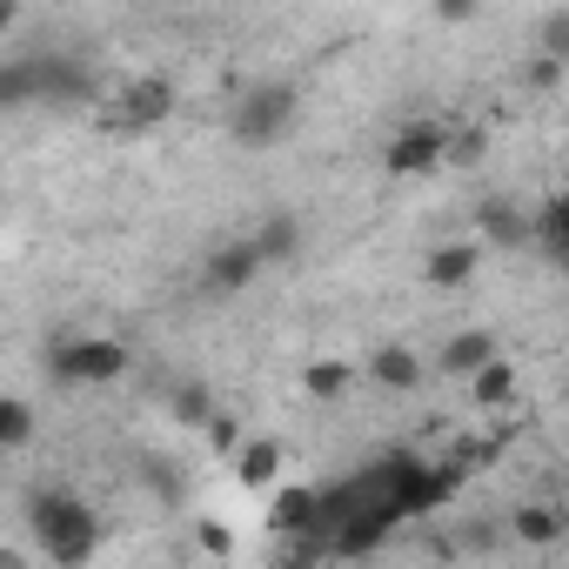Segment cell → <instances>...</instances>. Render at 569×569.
Instances as JSON below:
<instances>
[{
  "label": "cell",
  "instance_id": "cell-1",
  "mask_svg": "<svg viewBox=\"0 0 569 569\" xmlns=\"http://www.w3.org/2000/svg\"><path fill=\"white\" fill-rule=\"evenodd\" d=\"M28 529H34V549L54 569H81L101 549V516L81 496H68V489H34L28 496Z\"/></svg>",
  "mask_w": 569,
  "mask_h": 569
},
{
  "label": "cell",
  "instance_id": "cell-2",
  "mask_svg": "<svg viewBox=\"0 0 569 569\" xmlns=\"http://www.w3.org/2000/svg\"><path fill=\"white\" fill-rule=\"evenodd\" d=\"M296 114H302V88L296 81H248L234 94V108H228V141L248 148V154H268V148L289 141Z\"/></svg>",
  "mask_w": 569,
  "mask_h": 569
},
{
  "label": "cell",
  "instance_id": "cell-3",
  "mask_svg": "<svg viewBox=\"0 0 569 569\" xmlns=\"http://www.w3.org/2000/svg\"><path fill=\"white\" fill-rule=\"evenodd\" d=\"M128 369H134V356L114 336H74V342L48 349V376L54 382H121Z\"/></svg>",
  "mask_w": 569,
  "mask_h": 569
},
{
  "label": "cell",
  "instance_id": "cell-4",
  "mask_svg": "<svg viewBox=\"0 0 569 569\" xmlns=\"http://www.w3.org/2000/svg\"><path fill=\"white\" fill-rule=\"evenodd\" d=\"M436 168H449V128L442 121H409L382 148V174L389 181H416V174H436Z\"/></svg>",
  "mask_w": 569,
  "mask_h": 569
},
{
  "label": "cell",
  "instance_id": "cell-5",
  "mask_svg": "<svg viewBox=\"0 0 569 569\" xmlns=\"http://www.w3.org/2000/svg\"><path fill=\"white\" fill-rule=\"evenodd\" d=\"M174 81L168 74H134V81H121L114 88V108H108V128H121V134H141V128H161L168 114H174Z\"/></svg>",
  "mask_w": 569,
  "mask_h": 569
},
{
  "label": "cell",
  "instance_id": "cell-6",
  "mask_svg": "<svg viewBox=\"0 0 569 569\" xmlns=\"http://www.w3.org/2000/svg\"><path fill=\"white\" fill-rule=\"evenodd\" d=\"M34 101H48V108H94L101 81L74 54H34Z\"/></svg>",
  "mask_w": 569,
  "mask_h": 569
},
{
  "label": "cell",
  "instance_id": "cell-7",
  "mask_svg": "<svg viewBox=\"0 0 569 569\" xmlns=\"http://www.w3.org/2000/svg\"><path fill=\"white\" fill-rule=\"evenodd\" d=\"M261 268H268V261H261L254 234H241V241H214V248H208V261H201V296L228 302V296H241V289H248Z\"/></svg>",
  "mask_w": 569,
  "mask_h": 569
},
{
  "label": "cell",
  "instance_id": "cell-8",
  "mask_svg": "<svg viewBox=\"0 0 569 569\" xmlns=\"http://www.w3.org/2000/svg\"><path fill=\"white\" fill-rule=\"evenodd\" d=\"M476 241L496 248V254H516V248H536V214L509 194H482L476 201Z\"/></svg>",
  "mask_w": 569,
  "mask_h": 569
},
{
  "label": "cell",
  "instance_id": "cell-9",
  "mask_svg": "<svg viewBox=\"0 0 569 569\" xmlns=\"http://www.w3.org/2000/svg\"><path fill=\"white\" fill-rule=\"evenodd\" d=\"M482 241H436L429 254H422V281L429 289H469L476 281V268H482Z\"/></svg>",
  "mask_w": 569,
  "mask_h": 569
},
{
  "label": "cell",
  "instance_id": "cell-10",
  "mask_svg": "<svg viewBox=\"0 0 569 569\" xmlns=\"http://www.w3.org/2000/svg\"><path fill=\"white\" fill-rule=\"evenodd\" d=\"M422 376H429V362H422L409 342H376V349H369V382H376V389L409 396V389H422Z\"/></svg>",
  "mask_w": 569,
  "mask_h": 569
},
{
  "label": "cell",
  "instance_id": "cell-11",
  "mask_svg": "<svg viewBox=\"0 0 569 569\" xmlns=\"http://www.w3.org/2000/svg\"><path fill=\"white\" fill-rule=\"evenodd\" d=\"M302 241H309V228H302V214H296V208H268V214L254 221V248H261V261H268V268L296 261V254H302Z\"/></svg>",
  "mask_w": 569,
  "mask_h": 569
},
{
  "label": "cell",
  "instance_id": "cell-12",
  "mask_svg": "<svg viewBox=\"0 0 569 569\" xmlns=\"http://www.w3.org/2000/svg\"><path fill=\"white\" fill-rule=\"evenodd\" d=\"M234 482H241L248 496H268V489L281 482V442H274V436H248V442L234 449Z\"/></svg>",
  "mask_w": 569,
  "mask_h": 569
},
{
  "label": "cell",
  "instance_id": "cell-13",
  "mask_svg": "<svg viewBox=\"0 0 569 569\" xmlns=\"http://www.w3.org/2000/svg\"><path fill=\"white\" fill-rule=\"evenodd\" d=\"M536 254H542L556 274H569V188L536 208Z\"/></svg>",
  "mask_w": 569,
  "mask_h": 569
},
{
  "label": "cell",
  "instance_id": "cell-14",
  "mask_svg": "<svg viewBox=\"0 0 569 569\" xmlns=\"http://www.w3.org/2000/svg\"><path fill=\"white\" fill-rule=\"evenodd\" d=\"M489 356H502V349H496V336H489V329H462V336H449V342L436 349V369H442V376H462V382H469V376H476V369H482Z\"/></svg>",
  "mask_w": 569,
  "mask_h": 569
},
{
  "label": "cell",
  "instance_id": "cell-15",
  "mask_svg": "<svg viewBox=\"0 0 569 569\" xmlns=\"http://www.w3.org/2000/svg\"><path fill=\"white\" fill-rule=\"evenodd\" d=\"M509 529H516V542H529V549H549V542H562L569 516H562L556 502H522V509L509 516Z\"/></svg>",
  "mask_w": 569,
  "mask_h": 569
},
{
  "label": "cell",
  "instance_id": "cell-16",
  "mask_svg": "<svg viewBox=\"0 0 569 569\" xmlns=\"http://www.w3.org/2000/svg\"><path fill=\"white\" fill-rule=\"evenodd\" d=\"M469 389H476V409H509V402H516V369H509V356H489V362L469 376Z\"/></svg>",
  "mask_w": 569,
  "mask_h": 569
},
{
  "label": "cell",
  "instance_id": "cell-17",
  "mask_svg": "<svg viewBox=\"0 0 569 569\" xmlns=\"http://www.w3.org/2000/svg\"><path fill=\"white\" fill-rule=\"evenodd\" d=\"M34 429H41V416H34L28 396H8V402H0V449H8V456H21V449L34 442Z\"/></svg>",
  "mask_w": 569,
  "mask_h": 569
},
{
  "label": "cell",
  "instance_id": "cell-18",
  "mask_svg": "<svg viewBox=\"0 0 569 569\" xmlns=\"http://www.w3.org/2000/svg\"><path fill=\"white\" fill-rule=\"evenodd\" d=\"M168 416L188 422V429H201V422L214 416V389H208V382H174V389H168Z\"/></svg>",
  "mask_w": 569,
  "mask_h": 569
},
{
  "label": "cell",
  "instance_id": "cell-19",
  "mask_svg": "<svg viewBox=\"0 0 569 569\" xmlns=\"http://www.w3.org/2000/svg\"><path fill=\"white\" fill-rule=\"evenodd\" d=\"M34 101V54H14L0 68V108H28Z\"/></svg>",
  "mask_w": 569,
  "mask_h": 569
},
{
  "label": "cell",
  "instance_id": "cell-20",
  "mask_svg": "<svg viewBox=\"0 0 569 569\" xmlns=\"http://www.w3.org/2000/svg\"><path fill=\"white\" fill-rule=\"evenodd\" d=\"M268 516L274 522H309V516H322V489H274Z\"/></svg>",
  "mask_w": 569,
  "mask_h": 569
},
{
  "label": "cell",
  "instance_id": "cell-21",
  "mask_svg": "<svg viewBox=\"0 0 569 569\" xmlns=\"http://www.w3.org/2000/svg\"><path fill=\"white\" fill-rule=\"evenodd\" d=\"M482 161H489V134H482V128H449V168L469 174V168H482Z\"/></svg>",
  "mask_w": 569,
  "mask_h": 569
},
{
  "label": "cell",
  "instance_id": "cell-22",
  "mask_svg": "<svg viewBox=\"0 0 569 569\" xmlns=\"http://www.w3.org/2000/svg\"><path fill=\"white\" fill-rule=\"evenodd\" d=\"M302 389H309L316 402H336V396L349 389V362H309V369H302Z\"/></svg>",
  "mask_w": 569,
  "mask_h": 569
},
{
  "label": "cell",
  "instance_id": "cell-23",
  "mask_svg": "<svg viewBox=\"0 0 569 569\" xmlns=\"http://www.w3.org/2000/svg\"><path fill=\"white\" fill-rule=\"evenodd\" d=\"M522 81L536 88V94H562V81H569V61H556V54H529V68H522Z\"/></svg>",
  "mask_w": 569,
  "mask_h": 569
},
{
  "label": "cell",
  "instance_id": "cell-24",
  "mask_svg": "<svg viewBox=\"0 0 569 569\" xmlns=\"http://www.w3.org/2000/svg\"><path fill=\"white\" fill-rule=\"evenodd\" d=\"M536 48L556 54V61H569V8H549V14L536 21Z\"/></svg>",
  "mask_w": 569,
  "mask_h": 569
},
{
  "label": "cell",
  "instance_id": "cell-25",
  "mask_svg": "<svg viewBox=\"0 0 569 569\" xmlns=\"http://www.w3.org/2000/svg\"><path fill=\"white\" fill-rule=\"evenodd\" d=\"M201 436H208V449H214V456H228V462H234V449H241V429H234V416H221V409H214V416L201 422Z\"/></svg>",
  "mask_w": 569,
  "mask_h": 569
},
{
  "label": "cell",
  "instance_id": "cell-26",
  "mask_svg": "<svg viewBox=\"0 0 569 569\" xmlns=\"http://www.w3.org/2000/svg\"><path fill=\"white\" fill-rule=\"evenodd\" d=\"M429 8H436L442 28H469V21L482 14V0H429Z\"/></svg>",
  "mask_w": 569,
  "mask_h": 569
},
{
  "label": "cell",
  "instance_id": "cell-27",
  "mask_svg": "<svg viewBox=\"0 0 569 569\" xmlns=\"http://www.w3.org/2000/svg\"><path fill=\"white\" fill-rule=\"evenodd\" d=\"M194 542H201L208 556H228V549H234V536H228L221 522H201V529H194Z\"/></svg>",
  "mask_w": 569,
  "mask_h": 569
},
{
  "label": "cell",
  "instance_id": "cell-28",
  "mask_svg": "<svg viewBox=\"0 0 569 569\" xmlns=\"http://www.w3.org/2000/svg\"><path fill=\"white\" fill-rule=\"evenodd\" d=\"M21 28V0H0V34H14Z\"/></svg>",
  "mask_w": 569,
  "mask_h": 569
}]
</instances>
